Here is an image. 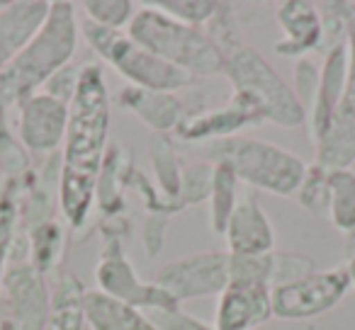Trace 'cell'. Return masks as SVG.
I'll use <instances>...</instances> for the list:
<instances>
[{
  "label": "cell",
  "instance_id": "cell-1",
  "mask_svg": "<svg viewBox=\"0 0 355 330\" xmlns=\"http://www.w3.org/2000/svg\"><path fill=\"white\" fill-rule=\"evenodd\" d=\"M110 93L98 64H83L78 90L69 104V127L61 156L59 207L71 228L88 221L100 170L107 153Z\"/></svg>",
  "mask_w": 355,
  "mask_h": 330
},
{
  "label": "cell",
  "instance_id": "cell-2",
  "mask_svg": "<svg viewBox=\"0 0 355 330\" xmlns=\"http://www.w3.org/2000/svg\"><path fill=\"white\" fill-rule=\"evenodd\" d=\"M78 44V20L73 3L54 0L44 25L32 42L0 71V109L20 104L30 95L40 93L44 83L71 64Z\"/></svg>",
  "mask_w": 355,
  "mask_h": 330
},
{
  "label": "cell",
  "instance_id": "cell-3",
  "mask_svg": "<svg viewBox=\"0 0 355 330\" xmlns=\"http://www.w3.org/2000/svg\"><path fill=\"white\" fill-rule=\"evenodd\" d=\"M127 37L134 44L144 46L193 78L224 75L227 56L209 39L205 27L178 22L175 17L166 15L153 6L139 8L127 27Z\"/></svg>",
  "mask_w": 355,
  "mask_h": 330
},
{
  "label": "cell",
  "instance_id": "cell-4",
  "mask_svg": "<svg viewBox=\"0 0 355 330\" xmlns=\"http://www.w3.org/2000/svg\"><path fill=\"white\" fill-rule=\"evenodd\" d=\"M209 163H229L236 173L239 183H246L263 192L277 197L297 194L306 163L300 156L248 136H232L224 141H212L207 148Z\"/></svg>",
  "mask_w": 355,
  "mask_h": 330
},
{
  "label": "cell",
  "instance_id": "cell-5",
  "mask_svg": "<svg viewBox=\"0 0 355 330\" xmlns=\"http://www.w3.org/2000/svg\"><path fill=\"white\" fill-rule=\"evenodd\" d=\"M224 75L232 83L234 95H241L263 122L282 129H297L306 122V109L297 100L295 90L272 71V66L256 49L243 46L227 59Z\"/></svg>",
  "mask_w": 355,
  "mask_h": 330
},
{
  "label": "cell",
  "instance_id": "cell-6",
  "mask_svg": "<svg viewBox=\"0 0 355 330\" xmlns=\"http://www.w3.org/2000/svg\"><path fill=\"white\" fill-rule=\"evenodd\" d=\"M95 279H98V291L110 299L119 301V304L137 309L141 313H151V311H173L180 309L175 299L163 289L156 282H144L141 277L134 272L132 262L127 260L119 243V233L105 231V248L103 257L95 270Z\"/></svg>",
  "mask_w": 355,
  "mask_h": 330
},
{
  "label": "cell",
  "instance_id": "cell-7",
  "mask_svg": "<svg viewBox=\"0 0 355 330\" xmlns=\"http://www.w3.org/2000/svg\"><path fill=\"white\" fill-rule=\"evenodd\" d=\"M350 289L345 267L316 270L314 275L270 289L272 315L282 320H304L331 311Z\"/></svg>",
  "mask_w": 355,
  "mask_h": 330
},
{
  "label": "cell",
  "instance_id": "cell-8",
  "mask_svg": "<svg viewBox=\"0 0 355 330\" xmlns=\"http://www.w3.org/2000/svg\"><path fill=\"white\" fill-rule=\"evenodd\" d=\"M0 311H6V320L17 330H44L51 313L46 275L35 270L30 262L8 265L0 289Z\"/></svg>",
  "mask_w": 355,
  "mask_h": 330
},
{
  "label": "cell",
  "instance_id": "cell-9",
  "mask_svg": "<svg viewBox=\"0 0 355 330\" xmlns=\"http://www.w3.org/2000/svg\"><path fill=\"white\" fill-rule=\"evenodd\" d=\"M161 284L178 304L205 296H222L229 286V253H198L168 262L156 275Z\"/></svg>",
  "mask_w": 355,
  "mask_h": 330
},
{
  "label": "cell",
  "instance_id": "cell-10",
  "mask_svg": "<svg viewBox=\"0 0 355 330\" xmlns=\"http://www.w3.org/2000/svg\"><path fill=\"white\" fill-rule=\"evenodd\" d=\"M348 80L329 129L316 143V163L329 170L350 168L355 161V6L348 20Z\"/></svg>",
  "mask_w": 355,
  "mask_h": 330
},
{
  "label": "cell",
  "instance_id": "cell-11",
  "mask_svg": "<svg viewBox=\"0 0 355 330\" xmlns=\"http://www.w3.org/2000/svg\"><path fill=\"white\" fill-rule=\"evenodd\" d=\"M107 61L119 75L129 80L132 85L144 90H156V93H173V90H183L198 83L185 71L175 68L168 61L158 59L156 54L146 51L144 46L134 44L127 35H122L114 42L112 51L107 54Z\"/></svg>",
  "mask_w": 355,
  "mask_h": 330
},
{
  "label": "cell",
  "instance_id": "cell-12",
  "mask_svg": "<svg viewBox=\"0 0 355 330\" xmlns=\"http://www.w3.org/2000/svg\"><path fill=\"white\" fill-rule=\"evenodd\" d=\"M17 138L27 151L56 153L69 127V104L46 93H35L17 104Z\"/></svg>",
  "mask_w": 355,
  "mask_h": 330
},
{
  "label": "cell",
  "instance_id": "cell-13",
  "mask_svg": "<svg viewBox=\"0 0 355 330\" xmlns=\"http://www.w3.org/2000/svg\"><path fill=\"white\" fill-rule=\"evenodd\" d=\"M263 117L241 98V95H232L229 104L217 109H205V112H185L180 119L175 134L183 141H224V138L239 136V131L251 124H261Z\"/></svg>",
  "mask_w": 355,
  "mask_h": 330
},
{
  "label": "cell",
  "instance_id": "cell-14",
  "mask_svg": "<svg viewBox=\"0 0 355 330\" xmlns=\"http://www.w3.org/2000/svg\"><path fill=\"white\" fill-rule=\"evenodd\" d=\"M229 255H268L275 250V231L251 192L241 194L224 228Z\"/></svg>",
  "mask_w": 355,
  "mask_h": 330
},
{
  "label": "cell",
  "instance_id": "cell-15",
  "mask_svg": "<svg viewBox=\"0 0 355 330\" xmlns=\"http://www.w3.org/2000/svg\"><path fill=\"white\" fill-rule=\"evenodd\" d=\"M282 39L275 42V54L300 56L304 59L309 51L321 46V15L319 6L309 0H287L275 12Z\"/></svg>",
  "mask_w": 355,
  "mask_h": 330
},
{
  "label": "cell",
  "instance_id": "cell-16",
  "mask_svg": "<svg viewBox=\"0 0 355 330\" xmlns=\"http://www.w3.org/2000/svg\"><path fill=\"white\" fill-rule=\"evenodd\" d=\"M272 318L270 286H227L219 296L217 330H256Z\"/></svg>",
  "mask_w": 355,
  "mask_h": 330
},
{
  "label": "cell",
  "instance_id": "cell-17",
  "mask_svg": "<svg viewBox=\"0 0 355 330\" xmlns=\"http://www.w3.org/2000/svg\"><path fill=\"white\" fill-rule=\"evenodd\" d=\"M345 80H348V46H338V49L329 51L321 61V80H319V93L311 104L309 114H306V124H309V134L314 146L321 141V136L329 129V122L334 117L336 107H338L340 98H343Z\"/></svg>",
  "mask_w": 355,
  "mask_h": 330
},
{
  "label": "cell",
  "instance_id": "cell-18",
  "mask_svg": "<svg viewBox=\"0 0 355 330\" xmlns=\"http://www.w3.org/2000/svg\"><path fill=\"white\" fill-rule=\"evenodd\" d=\"M49 0H20L0 10V71L32 42L49 15Z\"/></svg>",
  "mask_w": 355,
  "mask_h": 330
},
{
  "label": "cell",
  "instance_id": "cell-19",
  "mask_svg": "<svg viewBox=\"0 0 355 330\" xmlns=\"http://www.w3.org/2000/svg\"><path fill=\"white\" fill-rule=\"evenodd\" d=\"M117 102L127 112L137 114L153 134L175 131L180 119L185 117L183 102L173 93H156V90H144L137 85H127L119 93Z\"/></svg>",
  "mask_w": 355,
  "mask_h": 330
},
{
  "label": "cell",
  "instance_id": "cell-20",
  "mask_svg": "<svg viewBox=\"0 0 355 330\" xmlns=\"http://www.w3.org/2000/svg\"><path fill=\"white\" fill-rule=\"evenodd\" d=\"M134 173L137 170L132 165V153L127 151V146L110 143L98 178V187H95V199H98L103 217H119V212L124 209V190L132 185Z\"/></svg>",
  "mask_w": 355,
  "mask_h": 330
},
{
  "label": "cell",
  "instance_id": "cell-21",
  "mask_svg": "<svg viewBox=\"0 0 355 330\" xmlns=\"http://www.w3.org/2000/svg\"><path fill=\"white\" fill-rule=\"evenodd\" d=\"M85 296H88V289L78 277H61L56 289L51 291V313L44 330H88Z\"/></svg>",
  "mask_w": 355,
  "mask_h": 330
},
{
  "label": "cell",
  "instance_id": "cell-22",
  "mask_svg": "<svg viewBox=\"0 0 355 330\" xmlns=\"http://www.w3.org/2000/svg\"><path fill=\"white\" fill-rule=\"evenodd\" d=\"M85 315H88L90 330H158L146 313L129 309V306L100 294L98 289L88 291L85 296Z\"/></svg>",
  "mask_w": 355,
  "mask_h": 330
},
{
  "label": "cell",
  "instance_id": "cell-23",
  "mask_svg": "<svg viewBox=\"0 0 355 330\" xmlns=\"http://www.w3.org/2000/svg\"><path fill=\"white\" fill-rule=\"evenodd\" d=\"M329 221L340 233L355 236V173L350 168L329 170Z\"/></svg>",
  "mask_w": 355,
  "mask_h": 330
},
{
  "label": "cell",
  "instance_id": "cell-24",
  "mask_svg": "<svg viewBox=\"0 0 355 330\" xmlns=\"http://www.w3.org/2000/svg\"><path fill=\"white\" fill-rule=\"evenodd\" d=\"M214 178L212 192H209V228L224 236L234 207L239 202V178L229 163H212Z\"/></svg>",
  "mask_w": 355,
  "mask_h": 330
},
{
  "label": "cell",
  "instance_id": "cell-25",
  "mask_svg": "<svg viewBox=\"0 0 355 330\" xmlns=\"http://www.w3.org/2000/svg\"><path fill=\"white\" fill-rule=\"evenodd\" d=\"M148 156H151L153 173H156V183L166 197L178 202V190H180V178H183V168H180V158L175 153V143L168 134H153L151 143H148Z\"/></svg>",
  "mask_w": 355,
  "mask_h": 330
},
{
  "label": "cell",
  "instance_id": "cell-26",
  "mask_svg": "<svg viewBox=\"0 0 355 330\" xmlns=\"http://www.w3.org/2000/svg\"><path fill=\"white\" fill-rule=\"evenodd\" d=\"M27 231V243H30V265L40 270L42 275L51 272L56 267L64 250V228L51 219V221L37 223Z\"/></svg>",
  "mask_w": 355,
  "mask_h": 330
},
{
  "label": "cell",
  "instance_id": "cell-27",
  "mask_svg": "<svg viewBox=\"0 0 355 330\" xmlns=\"http://www.w3.org/2000/svg\"><path fill=\"white\" fill-rule=\"evenodd\" d=\"M20 185L22 183H17V180H6V187L0 190V289H3V277H6L12 243L17 236V219H20L17 192H20Z\"/></svg>",
  "mask_w": 355,
  "mask_h": 330
},
{
  "label": "cell",
  "instance_id": "cell-28",
  "mask_svg": "<svg viewBox=\"0 0 355 330\" xmlns=\"http://www.w3.org/2000/svg\"><path fill=\"white\" fill-rule=\"evenodd\" d=\"M205 32H207V37L217 44V49L222 51L227 59L243 49L236 6H232V3H217V10H214V15L207 20Z\"/></svg>",
  "mask_w": 355,
  "mask_h": 330
},
{
  "label": "cell",
  "instance_id": "cell-29",
  "mask_svg": "<svg viewBox=\"0 0 355 330\" xmlns=\"http://www.w3.org/2000/svg\"><path fill=\"white\" fill-rule=\"evenodd\" d=\"M355 3H319V15H321V46L319 54H329V51L338 49L348 42V20L353 12Z\"/></svg>",
  "mask_w": 355,
  "mask_h": 330
},
{
  "label": "cell",
  "instance_id": "cell-30",
  "mask_svg": "<svg viewBox=\"0 0 355 330\" xmlns=\"http://www.w3.org/2000/svg\"><path fill=\"white\" fill-rule=\"evenodd\" d=\"M329 168L314 161L311 165H306L304 178L297 187V202L309 214L329 217Z\"/></svg>",
  "mask_w": 355,
  "mask_h": 330
},
{
  "label": "cell",
  "instance_id": "cell-31",
  "mask_svg": "<svg viewBox=\"0 0 355 330\" xmlns=\"http://www.w3.org/2000/svg\"><path fill=\"white\" fill-rule=\"evenodd\" d=\"M272 253L268 255H229V286H270Z\"/></svg>",
  "mask_w": 355,
  "mask_h": 330
},
{
  "label": "cell",
  "instance_id": "cell-32",
  "mask_svg": "<svg viewBox=\"0 0 355 330\" xmlns=\"http://www.w3.org/2000/svg\"><path fill=\"white\" fill-rule=\"evenodd\" d=\"M0 165L6 170L8 180H22L30 173V158H27V148L17 138V134L10 131L8 127V109H0Z\"/></svg>",
  "mask_w": 355,
  "mask_h": 330
},
{
  "label": "cell",
  "instance_id": "cell-33",
  "mask_svg": "<svg viewBox=\"0 0 355 330\" xmlns=\"http://www.w3.org/2000/svg\"><path fill=\"white\" fill-rule=\"evenodd\" d=\"M212 178H214V165L212 163H195L183 170L180 178V190H178V204L180 209L190 207V204L207 202L209 192H212Z\"/></svg>",
  "mask_w": 355,
  "mask_h": 330
},
{
  "label": "cell",
  "instance_id": "cell-34",
  "mask_svg": "<svg viewBox=\"0 0 355 330\" xmlns=\"http://www.w3.org/2000/svg\"><path fill=\"white\" fill-rule=\"evenodd\" d=\"M85 17L110 30H122L137 15V8L129 0H85L83 3Z\"/></svg>",
  "mask_w": 355,
  "mask_h": 330
},
{
  "label": "cell",
  "instance_id": "cell-35",
  "mask_svg": "<svg viewBox=\"0 0 355 330\" xmlns=\"http://www.w3.org/2000/svg\"><path fill=\"white\" fill-rule=\"evenodd\" d=\"M151 6L166 12V15L175 17L178 22H185V25L193 27H205L217 10L214 0H156Z\"/></svg>",
  "mask_w": 355,
  "mask_h": 330
},
{
  "label": "cell",
  "instance_id": "cell-36",
  "mask_svg": "<svg viewBox=\"0 0 355 330\" xmlns=\"http://www.w3.org/2000/svg\"><path fill=\"white\" fill-rule=\"evenodd\" d=\"M316 262L300 253H272V275H270V289L282 284H292L297 279L314 275Z\"/></svg>",
  "mask_w": 355,
  "mask_h": 330
},
{
  "label": "cell",
  "instance_id": "cell-37",
  "mask_svg": "<svg viewBox=\"0 0 355 330\" xmlns=\"http://www.w3.org/2000/svg\"><path fill=\"white\" fill-rule=\"evenodd\" d=\"M319 80H321V64L306 59V56L297 61L295 64V88L292 90H295L302 107L306 109V114H309L311 104H314V100H316V93H319Z\"/></svg>",
  "mask_w": 355,
  "mask_h": 330
},
{
  "label": "cell",
  "instance_id": "cell-38",
  "mask_svg": "<svg viewBox=\"0 0 355 330\" xmlns=\"http://www.w3.org/2000/svg\"><path fill=\"white\" fill-rule=\"evenodd\" d=\"M80 71H83V66H73V64L64 66V68L56 71V73L46 80L42 93L51 95V98L59 100V102H64V104H71L73 102L76 90H78Z\"/></svg>",
  "mask_w": 355,
  "mask_h": 330
},
{
  "label": "cell",
  "instance_id": "cell-39",
  "mask_svg": "<svg viewBox=\"0 0 355 330\" xmlns=\"http://www.w3.org/2000/svg\"><path fill=\"white\" fill-rule=\"evenodd\" d=\"M146 315L158 330H217V328H212L209 323H205V320L185 313L183 309L151 311V313H146Z\"/></svg>",
  "mask_w": 355,
  "mask_h": 330
},
{
  "label": "cell",
  "instance_id": "cell-40",
  "mask_svg": "<svg viewBox=\"0 0 355 330\" xmlns=\"http://www.w3.org/2000/svg\"><path fill=\"white\" fill-rule=\"evenodd\" d=\"M78 32L83 35V39L88 42L90 49H93L103 61L107 59V54L112 51L114 42L122 37V32L110 30V27H103V25H98V22L88 20V17H83V22L78 25Z\"/></svg>",
  "mask_w": 355,
  "mask_h": 330
},
{
  "label": "cell",
  "instance_id": "cell-41",
  "mask_svg": "<svg viewBox=\"0 0 355 330\" xmlns=\"http://www.w3.org/2000/svg\"><path fill=\"white\" fill-rule=\"evenodd\" d=\"M166 223H168L166 214H148L146 221H144L141 238H144V246H146L148 257H156L161 253L163 241H166Z\"/></svg>",
  "mask_w": 355,
  "mask_h": 330
},
{
  "label": "cell",
  "instance_id": "cell-42",
  "mask_svg": "<svg viewBox=\"0 0 355 330\" xmlns=\"http://www.w3.org/2000/svg\"><path fill=\"white\" fill-rule=\"evenodd\" d=\"M345 272H348V277H350V286H355V255L348 257V267H345Z\"/></svg>",
  "mask_w": 355,
  "mask_h": 330
},
{
  "label": "cell",
  "instance_id": "cell-43",
  "mask_svg": "<svg viewBox=\"0 0 355 330\" xmlns=\"http://www.w3.org/2000/svg\"><path fill=\"white\" fill-rule=\"evenodd\" d=\"M0 330H17V328L10 323V320H6V318H3V320H0Z\"/></svg>",
  "mask_w": 355,
  "mask_h": 330
}]
</instances>
